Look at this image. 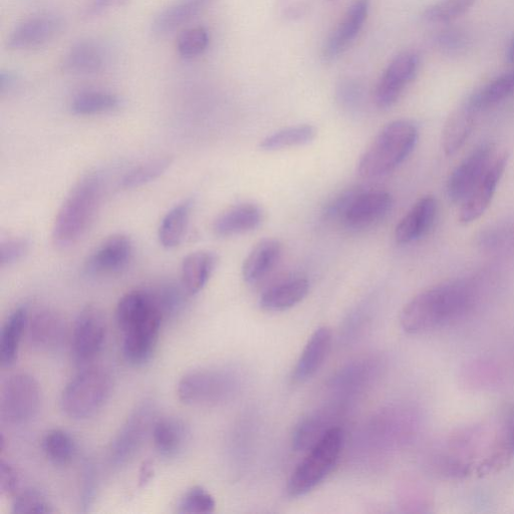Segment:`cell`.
Here are the masks:
<instances>
[{
    "mask_svg": "<svg viewBox=\"0 0 514 514\" xmlns=\"http://www.w3.org/2000/svg\"><path fill=\"white\" fill-rule=\"evenodd\" d=\"M333 414L329 410L325 412H317L303 419L297 426L294 436L293 445L298 451L310 449L314 446L330 429Z\"/></svg>",
    "mask_w": 514,
    "mask_h": 514,
    "instance_id": "1f68e13d",
    "label": "cell"
},
{
    "mask_svg": "<svg viewBox=\"0 0 514 514\" xmlns=\"http://www.w3.org/2000/svg\"><path fill=\"white\" fill-rule=\"evenodd\" d=\"M507 58L508 61L514 65V39L509 45L508 52H507Z\"/></svg>",
    "mask_w": 514,
    "mask_h": 514,
    "instance_id": "681fc988",
    "label": "cell"
},
{
    "mask_svg": "<svg viewBox=\"0 0 514 514\" xmlns=\"http://www.w3.org/2000/svg\"><path fill=\"white\" fill-rule=\"evenodd\" d=\"M103 195V180L98 174L83 178L70 192L56 217L53 241L66 249L77 242L90 228Z\"/></svg>",
    "mask_w": 514,
    "mask_h": 514,
    "instance_id": "7a4b0ae2",
    "label": "cell"
},
{
    "mask_svg": "<svg viewBox=\"0 0 514 514\" xmlns=\"http://www.w3.org/2000/svg\"><path fill=\"white\" fill-rule=\"evenodd\" d=\"M217 266V256L211 251H196L185 257L181 267V284L190 296L197 295L209 282Z\"/></svg>",
    "mask_w": 514,
    "mask_h": 514,
    "instance_id": "d4e9b609",
    "label": "cell"
},
{
    "mask_svg": "<svg viewBox=\"0 0 514 514\" xmlns=\"http://www.w3.org/2000/svg\"><path fill=\"white\" fill-rule=\"evenodd\" d=\"M107 338L106 319L96 307L88 306L76 319L71 351L79 366H87L102 352Z\"/></svg>",
    "mask_w": 514,
    "mask_h": 514,
    "instance_id": "9c48e42d",
    "label": "cell"
},
{
    "mask_svg": "<svg viewBox=\"0 0 514 514\" xmlns=\"http://www.w3.org/2000/svg\"><path fill=\"white\" fill-rule=\"evenodd\" d=\"M151 435L157 452L163 457L174 458L185 450L190 430L183 420L164 417L155 421Z\"/></svg>",
    "mask_w": 514,
    "mask_h": 514,
    "instance_id": "cb8c5ba5",
    "label": "cell"
},
{
    "mask_svg": "<svg viewBox=\"0 0 514 514\" xmlns=\"http://www.w3.org/2000/svg\"><path fill=\"white\" fill-rule=\"evenodd\" d=\"M65 29V21L57 15H42L18 26L10 35L7 47L22 51L43 47L56 40Z\"/></svg>",
    "mask_w": 514,
    "mask_h": 514,
    "instance_id": "9a60e30c",
    "label": "cell"
},
{
    "mask_svg": "<svg viewBox=\"0 0 514 514\" xmlns=\"http://www.w3.org/2000/svg\"><path fill=\"white\" fill-rule=\"evenodd\" d=\"M46 457L56 466H67L74 460L77 445L74 438L65 430L49 431L42 442Z\"/></svg>",
    "mask_w": 514,
    "mask_h": 514,
    "instance_id": "e575fe53",
    "label": "cell"
},
{
    "mask_svg": "<svg viewBox=\"0 0 514 514\" xmlns=\"http://www.w3.org/2000/svg\"><path fill=\"white\" fill-rule=\"evenodd\" d=\"M29 320L25 307L16 309L7 319L0 335V364L3 368H10L17 362Z\"/></svg>",
    "mask_w": 514,
    "mask_h": 514,
    "instance_id": "484cf974",
    "label": "cell"
},
{
    "mask_svg": "<svg viewBox=\"0 0 514 514\" xmlns=\"http://www.w3.org/2000/svg\"><path fill=\"white\" fill-rule=\"evenodd\" d=\"M19 84L20 77L15 72L3 71L0 73V92H2V94L14 91Z\"/></svg>",
    "mask_w": 514,
    "mask_h": 514,
    "instance_id": "7dc6e473",
    "label": "cell"
},
{
    "mask_svg": "<svg viewBox=\"0 0 514 514\" xmlns=\"http://www.w3.org/2000/svg\"><path fill=\"white\" fill-rule=\"evenodd\" d=\"M514 94V70L506 72L474 93L467 106L476 114L501 103Z\"/></svg>",
    "mask_w": 514,
    "mask_h": 514,
    "instance_id": "f1b7e54d",
    "label": "cell"
},
{
    "mask_svg": "<svg viewBox=\"0 0 514 514\" xmlns=\"http://www.w3.org/2000/svg\"><path fill=\"white\" fill-rule=\"evenodd\" d=\"M309 291L306 279L288 280L268 289L261 297L260 306L268 312H284L303 302Z\"/></svg>",
    "mask_w": 514,
    "mask_h": 514,
    "instance_id": "4316f807",
    "label": "cell"
},
{
    "mask_svg": "<svg viewBox=\"0 0 514 514\" xmlns=\"http://www.w3.org/2000/svg\"><path fill=\"white\" fill-rule=\"evenodd\" d=\"M331 2H333V0H331Z\"/></svg>",
    "mask_w": 514,
    "mask_h": 514,
    "instance_id": "f907efd6",
    "label": "cell"
},
{
    "mask_svg": "<svg viewBox=\"0 0 514 514\" xmlns=\"http://www.w3.org/2000/svg\"><path fill=\"white\" fill-rule=\"evenodd\" d=\"M498 442L514 455V413L506 419Z\"/></svg>",
    "mask_w": 514,
    "mask_h": 514,
    "instance_id": "bcb514c9",
    "label": "cell"
},
{
    "mask_svg": "<svg viewBox=\"0 0 514 514\" xmlns=\"http://www.w3.org/2000/svg\"><path fill=\"white\" fill-rule=\"evenodd\" d=\"M42 391L30 374L17 373L8 378L0 395V415L11 425L30 422L39 412Z\"/></svg>",
    "mask_w": 514,
    "mask_h": 514,
    "instance_id": "52a82bcc",
    "label": "cell"
},
{
    "mask_svg": "<svg viewBox=\"0 0 514 514\" xmlns=\"http://www.w3.org/2000/svg\"><path fill=\"white\" fill-rule=\"evenodd\" d=\"M474 112L465 105L448 120L443 131V148L447 156L460 150L473 130Z\"/></svg>",
    "mask_w": 514,
    "mask_h": 514,
    "instance_id": "4dcf8cb0",
    "label": "cell"
},
{
    "mask_svg": "<svg viewBox=\"0 0 514 514\" xmlns=\"http://www.w3.org/2000/svg\"><path fill=\"white\" fill-rule=\"evenodd\" d=\"M121 106V99L108 92L87 91L78 94L71 103L75 115L91 116L113 112Z\"/></svg>",
    "mask_w": 514,
    "mask_h": 514,
    "instance_id": "836d02e7",
    "label": "cell"
},
{
    "mask_svg": "<svg viewBox=\"0 0 514 514\" xmlns=\"http://www.w3.org/2000/svg\"><path fill=\"white\" fill-rule=\"evenodd\" d=\"M493 154L492 144H481L454 169L447 182V195L453 203L467 198L492 163Z\"/></svg>",
    "mask_w": 514,
    "mask_h": 514,
    "instance_id": "8fae6325",
    "label": "cell"
},
{
    "mask_svg": "<svg viewBox=\"0 0 514 514\" xmlns=\"http://www.w3.org/2000/svg\"><path fill=\"white\" fill-rule=\"evenodd\" d=\"M97 491V478L94 465L87 463L83 472L81 505L85 511L92 505Z\"/></svg>",
    "mask_w": 514,
    "mask_h": 514,
    "instance_id": "ee69618b",
    "label": "cell"
},
{
    "mask_svg": "<svg viewBox=\"0 0 514 514\" xmlns=\"http://www.w3.org/2000/svg\"><path fill=\"white\" fill-rule=\"evenodd\" d=\"M112 377L104 368L89 367L78 373L64 388L60 405L64 414L74 420L96 415L109 400Z\"/></svg>",
    "mask_w": 514,
    "mask_h": 514,
    "instance_id": "277c9868",
    "label": "cell"
},
{
    "mask_svg": "<svg viewBox=\"0 0 514 514\" xmlns=\"http://www.w3.org/2000/svg\"><path fill=\"white\" fill-rule=\"evenodd\" d=\"M263 220L264 213L259 205L242 203L221 213L213 223V231L220 237L240 235L259 228Z\"/></svg>",
    "mask_w": 514,
    "mask_h": 514,
    "instance_id": "44dd1931",
    "label": "cell"
},
{
    "mask_svg": "<svg viewBox=\"0 0 514 514\" xmlns=\"http://www.w3.org/2000/svg\"><path fill=\"white\" fill-rule=\"evenodd\" d=\"M27 334L30 345L36 350L55 352L65 345L68 327L60 314L42 310L29 320Z\"/></svg>",
    "mask_w": 514,
    "mask_h": 514,
    "instance_id": "e0dca14e",
    "label": "cell"
},
{
    "mask_svg": "<svg viewBox=\"0 0 514 514\" xmlns=\"http://www.w3.org/2000/svg\"><path fill=\"white\" fill-rule=\"evenodd\" d=\"M371 0H354L341 23L325 42L322 58L325 63L337 60L362 31L369 16Z\"/></svg>",
    "mask_w": 514,
    "mask_h": 514,
    "instance_id": "4fadbf2b",
    "label": "cell"
},
{
    "mask_svg": "<svg viewBox=\"0 0 514 514\" xmlns=\"http://www.w3.org/2000/svg\"><path fill=\"white\" fill-rule=\"evenodd\" d=\"M155 406L150 400L140 404L120 429L110 447V460L123 466L135 457L155 423Z\"/></svg>",
    "mask_w": 514,
    "mask_h": 514,
    "instance_id": "ba28073f",
    "label": "cell"
},
{
    "mask_svg": "<svg viewBox=\"0 0 514 514\" xmlns=\"http://www.w3.org/2000/svg\"><path fill=\"white\" fill-rule=\"evenodd\" d=\"M164 320L175 316L184 305V296L174 285H162L148 290Z\"/></svg>",
    "mask_w": 514,
    "mask_h": 514,
    "instance_id": "ab89813d",
    "label": "cell"
},
{
    "mask_svg": "<svg viewBox=\"0 0 514 514\" xmlns=\"http://www.w3.org/2000/svg\"><path fill=\"white\" fill-rule=\"evenodd\" d=\"M475 290L467 282H453L426 290L403 309L400 323L412 335L442 328L464 317L473 307Z\"/></svg>",
    "mask_w": 514,
    "mask_h": 514,
    "instance_id": "6da1fadb",
    "label": "cell"
},
{
    "mask_svg": "<svg viewBox=\"0 0 514 514\" xmlns=\"http://www.w3.org/2000/svg\"><path fill=\"white\" fill-rule=\"evenodd\" d=\"M216 2L217 0H176L156 16L152 23V32L160 37L168 36Z\"/></svg>",
    "mask_w": 514,
    "mask_h": 514,
    "instance_id": "7402d4cb",
    "label": "cell"
},
{
    "mask_svg": "<svg viewBox=\"0 0 514 514\" xmlns=\"http://www.w3.org/2000/svg\"><path fill=\"white\" fill-rule=\"evenodd\" d=\"M507 161L508 154L506 153L493 159L480 181L462 202L459 214L461 223L469 224L477 220L488 209L507 166Z\"/></svg>",
    "mask_w": 514,
    "mask_h": 514,
    "instance_id": "5bb4252c",
    "label": "cell"
},
{
    "mask_svg": "<svg viewBox=\"0 0 514 514\" xmlns=\"http://www.w3.org/2000/svg\"><path fill=\"white\" fill-rule=\"evenodd\" d=\"M420 68V58L413 52L396 56L380 78L375 90V103L380 109L394 106L406 88L415 80Z\"/></svg>",
    "mask_w": 514,
    "mask_h": 514,
    "instance_id": "30bf717a",
    "label": "cell"
},
{
    "mask_svg": "<svg viewBox=\"0 0 514 514\" xmlns=\"http://www.w3.org/2000/svg\"><path fill=\"white\" fill-rule=\"evenodd\" d=\"M12 510L16 514H47L55 511L47 496L36 489L21 490L13 498Z\"/></svg>",
    "mask_w": 514,
    "mask_h": 514,
    "instance_id": "74e56055",
    "label": "cell"
},
{
    "mask_svg": "<svg viewBox=\"0 0 514 514\" xmlns=\"http://www.w3.org/2000/svg\"><path fill=\"white\" fill-rule=\"evenodd\" d=\"M172 164L170 157L149 160L126 173L121 181L124 189L144 186L162 176Z\"/></svg>",
    "mask_w": 514,
    "mask_h": 514,
    "instance_id": "d590c367",
    "label": "cell"
},
{
    "mask_svg": "<svg viewBox=\"0 0 514 514\" xmlns=\"http://www.w3.org/2000/svg\"><path fill=\"white\" fill-rule=\"evenodd\" d=\"M105 65L102 49L91 41L74 45L64 57L61 69L73 75H93L101 72Z\"/></svg>",
    "mask_w": 514,
    "mask_h": 514,
    "instance_id": "83f0119b",
    "label": "cell"
},
{
    "mask_svg": "<svg viewBox=\"0 0 514 514\" xmlns=\"http://www.w3.org/2000/svg\"><path fill=\"white\" fill-rule=\"evenodd\" d=\"M437 209V201L433 196L419 199L396 226V242L409 244L424 236L434 224Z\"/></svg>",
    "mask_w": 514,
    "mask_h": 514,
    "instance_id": "d6986e66",
    "label": "cell"
},
{
    "mask_svg": "<svg viewBox=\"0 0 514 514\" xmlns=\"http://www.w3.org/2000/svg\"><path fill=\"white\" fill-rule=\"evenodd\" d=\"M191 211L192 201L185 200L165 215L158 230L162 246L170 249L180 245L188 228Z\"/></svg>",
    "mask_w": 514,
    "mask_h": 514,
    "instance_id": "f546056e",
    "label": "cell"
},
{
    "mask_svg": "<svg viewBox=\"0 0 514 514\" xmlns=\"http://www.w3.org/2000/svg\"><path fill=\"white\" fill-rule=\"evenodd\" d=\"M393 198L385 191H364L360 189L341 224L351 230H363L383 220L391 211Z\"/></svg>",
    "mask_w": 514,
    "mask_h": 514,
    "instance_id": "7c38bea8",
    "label": "cell"
},
{
    "mask_svg": "<svg viewBox=\"0 0 514 514\" xmlns=\"http://www.w3.org/2000/svg\"><path fill=\"white\" fill-rule=\"evenodd\" d=\"M417 141L418 130L412 122L397 120L387 124L361 156L359 175L377 179L390 174L410 156Z\"/></svg>",
    "mask_w": 514,
    "mask_h": 514,
    "instance_id": "3957f363",
    "label": "cell"
},
{
    "mask_svg": "<svg viewBox=\"0 0 514 514\" xmlns=\"http://www.w3.org/2000/svg\"><path fill=\"white\" fill-rule=\"evenodd\" d=\"M163 322L155 321L123 333V355L134 366H142L152 358Z\"/></svg>",
    "mask_w": 514,
    "mask_h": 514,
    "instance_id": "603a6c76",
    "label": "cell"
},
{
    "mask_svg": "<svg viewBox=\"0 0 514 514\" xmlns=\"http://www.w3.org/2000/svg\"><path fill=\"white\" fill-rule=\"evenodd\" d=\"M133 254V242L127 235L107 238L89 257L86 272L90 275H110L125 269Z\"/></svg>",
    "mask_w": 514,
    "mask_h": 514,
    "instance_id": "2e32d148",
    "label": "cell"
},
{
    "mask_svg": "<svg viewBox=\"0 0 514 514\" xmlns=\"http://www.w3.org/2000/svg\"><path fill=\"white\" fill-rule=\"evenodd\" d=\"M333 334L329 327H320L310 337L293 372L296 383H304L316 375L325 363L332 346Z\"/></svg>",
    "mask_w": 514,
    "mask_h": 514,
    "instance_id": "ffe728a7",
    "label": "cell"
},
{
    "mask_svg": "<svg viewBox=\"0 0 514 514\" xmlns=\"http://www.w3.org/2000/svg\"><path fill=\"white\" fill-rule=\"evenodd\" d=\"M130 0H91L85 8L84 15L87 18L100 16L112 9L126 6Z\"/></svg>",
    "mask_w": 514,
    "mask_h": 514,
    "instance_id": "f6af8a7d",
    "label": "cell"
},
{
    "mask_svg": "<svg viewBox=\"0 0 514 514\" xmlns=\"http://www.w3.org/2000/svg\"><path fill=\"white\" fill-rule=\"evenodd\" d=\"M154 476V465L151 460H146L142 463L139 472V486H146Z\"/></svg>",
    "mask_w": 514,
    "mask_h": 514,
    "instance_id": "c3c4849f",
    "label": "cell"
},
{
    "mask_svg": "<svg viewBox=\"0 0 514 514\" xmlns=\"http://www.w3.org/2000/svg\"><path fill=\"white\" fill-rule=\"evenodd\" d=\"M30 250V241L24 237H9L0 244V264L12 266L24 259Z\"/></svg>",
    "mask_w": 514,
    "mask_h": 514,
    "instance_id": "b9f144b4",
    "label": "cell"
},
{
    "mask_svg": "<svg viewBox=\"0 0 514 514\" xmlns=\"http://www.w3.org/2000/svg\"><path fill=\"white\" fill-rule=\"evenodd\" d=\"M215 507L214 497L203 487L194 486L180 498L176 512L181 514L212 513Z\"/></svg>",
    "mask_w": 514,
    "mask_h": 514,
    "instance_id": "f35d334b",
    "label": "cell"
},
{
    "mask_svg": "<svg viewBox=\"0 0 514 514\" xmlns=\"http://www.w3.org/2000/svg\"><path fill=\"white\" fill-rule=\"evenodd\" d=\"M21 491V476L11 463H0V492L3 496L14 498Z\"/></svg>",
    "mask_w": 514,
    "mask_h": 514,
    "instance_id": "7bdbcfd3",
    "label": "cell"
},
{
    "mask_svg": "<svg viewBox=\"0 0 514 514\" xmlns=\"http://www.w3.org/2000/svg\"><path fill=\"white\" fill-rule=\"evenodd\" d=\"M283 254L280 240L267 238L257 243L246 256L242 278L246 284L255 285L267 278L277 267Z\"/></svg>",
    "mask_w": 514,
    "mask_h": 514,
    "instance_id": "ac0fdd59",
    "label": "cell"
},
{
    "mask_svg": "<svg viewBox=\"0 0 514 514\" xmlns=\"http://www.w3.org/2000/svg\"><path fill=\"white\" fill-rule=\"evenodd\" d=\"M477 0H440L424 12V19L433 24H445L465 15Z\"/></svg>",
    "mask_w": 514,
    "mask_h": 514,
    "instance_id": "8d00e7d4",
    "label": "cell"
},
{
    "mask_svg": "<svg viewBox=\"0 0 514 514\" xmlns=\"http://www.w3.org/2000/svg\"><path fill=\"white\" fill-rule=\"evenodd\" d=\"M317 130L312 125H298L285 128L267 136L260 143L263 151L274 152L287 148L308 145L314 141Z\"/></svg>",
    "mask_w": 514,
    "mask_h": 514,
    "instance_id": "d6a6232c",
    "label": "cell"
},
{
    "mask_svg": "<svg viewBox=\"0 0 514 514\" xmlns=\"http://www.w3.org/2000/svg\"><path fill=\"white\" fill-rule=\"evenodd\" d=\"M344 443L343 431L330 429L296 467L291 475L287 492L291 497L306 495L320 485L337 465Z\"/></svg>",
    "mask_w": 514,
    "mask_h": 514,
    "instance_id": "5b68a950",
    "label": "cell"
},
{
    "mask_svg": "<svg viewBox=\"0 0 514 514\" xmlns=\"http://www.w3.org/2000/svg\"><path fill=\"white\" fill-rule=\"evenodd\" d=\"M210 42L209 33L202 27L183 32L177 40V50L183 58H194L203 54Z\"/></svg>",
    "mask_w": 514,
    "mask_h": 514,
    "instance_id": "60d3db41",
    "label": "cell"
},
{
    "mask_svg": "<svg viewBox=\"0 0 514 514\" xmlns=\"http://www.w3.org/2000/svg\"><path fill=\"white\" fill-rule=\"evenodd\" d=\"M236 388L235 377L216 369H200L185 374L177 386L179 400L189 406H208L225 401Z\"/></svg>",
    "mask_w": 514,
    "mask_h": 514,
    "instance_id": "8992f818",
    "label": "cell"
}]
</instances>
